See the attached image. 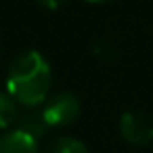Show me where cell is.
Segmentation results:
<instances>
[{
  "instance_id": "cell-5",
  "label": "cell",
  "mask_w": 153,
  "mask_h": 153,
  "mask_svg": "<svg viewBox=\"0 0 153 153\" xmlns=\"http://www.w3.org/2000/svg\"><path fill=\"white\" fill-rule=\"evenodd\" d=\"M15 128L40 138L46 130H48V124L44 120V113L40 107H21L19 109V115H17V124Z\"/></svg>"
},
{
  "instance_id": "cell-4",
  "label": "cell",
  "mask_w": 153,
  "mask_h": 153,
  "mask_svg": "<svg viewBox=\"0 0 153 153\" xmlns=\"http://www.w3.org/2000/svg\"><path fill=\"white\" fill-rule=\"evenodd\" d=\"M0 153H40V145L36 136L13 128L0 136Z\"/></svg>"
},
{
  "instance_id": "cell-7",
  "label": "cell",
  "mask_w": 153,
  "mask_h": 153,
  "mask_svg": "<svg viewBox=\"0 0 153 153\" xmlns=\"http://www.w3.org/2000/svg\"><path fill=\"white\" fill-rule=\"evenodd\" d=\"M44 153H90V151L82 140L74 136H57L46 145Z\"/></svg>"
},
{
  "instance_id": "cell-3",
  "label": "cell",
  "mask_w": 153,
  "mask_h": 153,
  "mask_svg": "<svg viewBox=\"0 0 153 153\" xmlns=\"http://www.w3.org/2000/svg\"><path fill=\"white\" fill-rule=\"evenodd\" d=\"M120 134L130 145H151L153 143V117L143 111H126L120 117Z\"/></svg>"
},
{
  "instance_id": "cell-2",
  "label": "cell",
  "mask_w": 153,
  "mask_h": 153,
  "mask_svg": "<svg viewBox=\"0 0 153 153\" xmlns=\"http://www.w3.org/2000/svg\"><path fill=\"white\" fill-rule=\"evenodd\" d=\"M80 111H82L80 99L71 92H59V94L51 97L42 107V113H44V120H46L48 128L71 126L80 117Z\"/></svg>"
},
{
  "instance_id": "cell-8",
  "label": "cell",
  "mask_w": 153,
  "mask_h": 153,
  "mask_svg": "<svg viewBox=\"0 0 153 153\" xmlns=\"http://www.w3.org/2000/svg\"><path fill=\"white\" fill-rule=\"evenodd\" d=\"M36 2L42 7V9H48V11H55V9H59L61 4H65L67 0H36Z\"/></svg>"
},
{
  "instance_id": "cell-1",
  "label": "cell",
  "mask_w": 153,
  "mask_h": 153,
  "mask_svg": "<svg viewBox=\"0 0 153 153\" xmlns=\"http://www.w3.org/2000/svg\"><path fill=\"white\" fill-rule=\"evenodd\" d=\"M53 86V69L42 53H19L7 71V92L21 107H40Z\"/></svg>"
},
{
  "instance_id": "cell-6",
  "label": "cell",
  "mask_w": 153,
  "mask_h": 153,
  "mask_svg": "<svg viewBox=\"0 0 153 153\" xmlns=\"http://www.w3.org/2000/svg\"><path fill=\"white\" fill-rule=\"evenodd\" d=\"M19 103L9 94L0 90V130H11L17 124Z\"/></svg>"
},
{
  "instance_id": "cell-9",
  "label": "cell",
  "mask_w": 153,
  "mask_h": 153,
  "mask_svg": "<svg viewBox=\"0 0 153 153\" xmlns=\"http://www.w3.org/2000/svg\"><path fill=\"white\" fill-rule=\"evenodd\" d=\"M84 2H105V0H84Z\"/></svg>"
}]
</instances>
